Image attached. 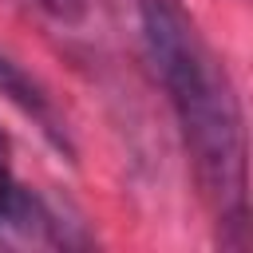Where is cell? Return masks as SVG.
Wrapping results in <instances>:
<instances>
[{"mask_svg":"<svg viewBox=\"0 0 253 253\" xmlns=\"http://www.w3.org/2000/svg\"><path fill=\"white\" fill-rule=\"evenodd\" d=\"M142 36L154 71L166 87L182 142L202 190V202L217 225V241L229 249L253 245L249 202V138L237 91L178 0H142Z\"/></svg>","mask_w":253,"mask_h":253,"instance_id":"obj_1","label":"cell"},{"mask_svg":"<svg viewBox=\"0 0 253 253\" xmlns=\"http://www.w3.org/2000/svg\"><path fill=\"white\" fill-rule=\"evenodd\" d=\"M0 241L4 245H59L55 217L36 194L8 186L0 202Z\"/></svg>","mask_w":253,"mask_h":253,"instance_id":"obj_2","label":"cell"},{"mask_svg":"<svg viewBox=\"0 0 253 253\" xmlns=\"http://www.w3.org/2000/svg\"><path fill=\"white\" fill-rule=\"evenodd\" d=\"M51 20H63V24H71V20H79L83 12H87V0H36Z\"/></svg>","mask_w":253,"mask_h":253,"instance_id":"obj_3","label":"cell"},{"mask_svg":"<svg viewBox=\"0 0 253 253\" xmlns=\"http://www.w3.org/2000/svg\"><path fill=\"white\" fill-rule=\"evenodd\" d=\"M8 138L0 134V202H4V194H8Z\"/></svg>","mask_w":253,"mask_h":253,"instance_id":"obj_4","label":"cell"}]
</instances>
